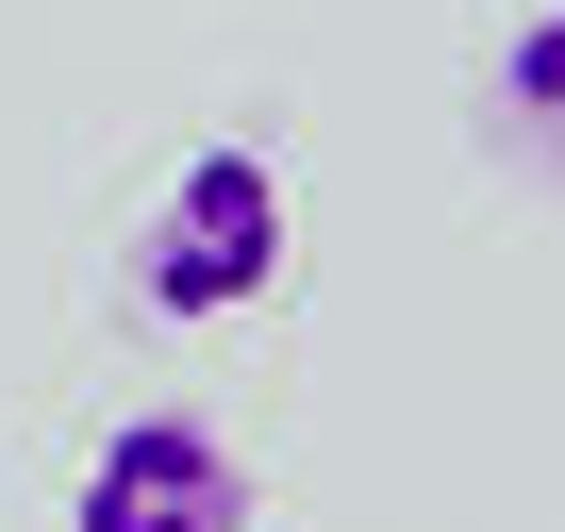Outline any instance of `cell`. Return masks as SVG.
Masks as SVG:
<instances>
[{
  "mask_svg": "<svg viewBox=\"0 0 565 532\" xmlns=\"http://www.w3.org/2000/svg\"><path fill=\"white\" fill-rule=\"evenodd\" d=\"M482 100H499V150H532V167L565 183V0H532V18L499 34V84H482Z\"/></svg>",
  "mask_w": 565,
  "mask_h": 532,
  "instance_id": "obj_3",
  "label": "cell"
},
{
  "mask_svg": "<svg viewBox=\"0 0 565 532\" xmlns=\"http://www.w3.org/2000/svg\"><path fill=\"white\" fill-rule=\"evenodd\" d=\"M282 249H300V216H282V167H266L249 134H216V150H183V183H167V200H150V233H134V300H150V317H183V333H216V317L282 300Z\"/></svg>",
  "mask_w": 565,
  "mask_h": 532,
  "instance_id": "obj_1",
  "label": "cell"
},
{
  "mask_svg": "<svg viewBox=\"0 0 565 532\" xmlns=\"http://www.w3.org/2000/svg\"><path fill=\"white\" fill-rule=\"evenodd\" d=\"M67 532H249V466H233V433H200V416H117V433L84 449Z\"/></svg>",
  "mask_w": 565,
  "mask_h": 532,
  "instance_id": "obj_2",
  "label": "cell"
}]
</instances>
